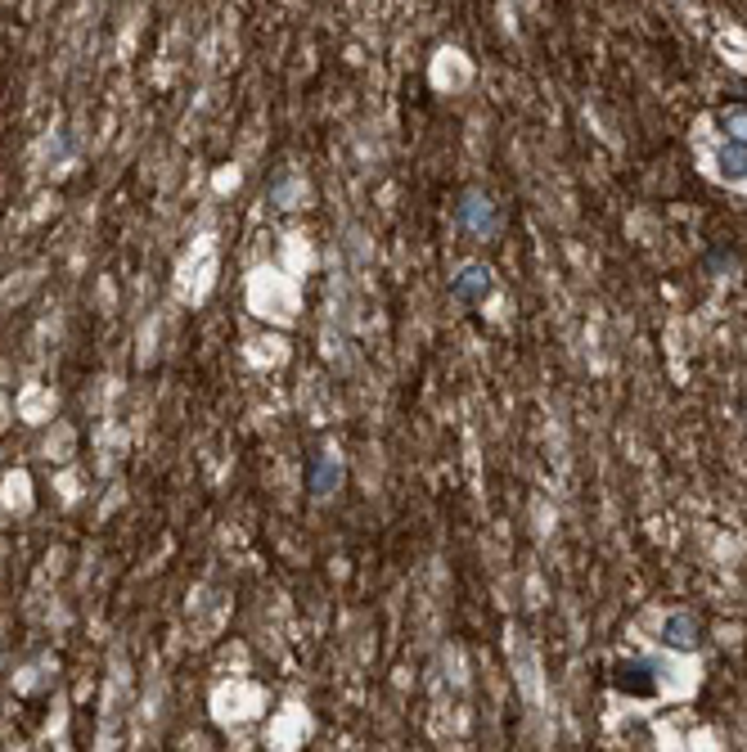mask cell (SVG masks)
<instances>
[{"instance_id": "1", "label": "cell", "mask_w": 747, "mask_h": 752, "mask_svg": "<svg viewBox=\"0 0 747 752\" xmlns=\"http://www.w3.org/2000/svg\"><path fill=\"white\" fill-rule=\"evenodd\" d=\"M662 645L675 649V653H698L703 645V622L694 613H671L662 622Z\"/></svg>"}, {"instance_id": "2", "label": "cell", "mask_w": 747, "mask_h": 752, "mask_svg": "<svg viewBox=\"0 0 747 752\" xmlns=\"http://www.w3.org/2000/svg\"><path fill=\"white\" fill-rule=\"evenodd\" d=\"M613 685L621 689V694H635V699H648L657 689V676L648 663H640V658H626V663L613 667Z\"/></svg>"}, {"instance_id": "3", "label": "cell", "mask_w": 747, "mask_h": 752, "mask_svg": "<svg viewBox=\"0 0 747 752\" xmlns=\"http://www.w3.org/2000/svg\"><path fill=\"white\" fill-rule=\"evenodd\" d=\"M451 293L460 297V303L477 307V303H482V297L491 293V270H487V266H464L460 276L451 280Z\"/></svg>"}, {"instance_id": "4", "label": "cell", "mask_w": 747, "mask_h": 752, "mask_svg": "<svg viewBox=\"0 0 747 752\" xmlns=\"http://www.w3.org/2000/svg\"><path fill=\"white\" fill-rule=\"evenodd\" d=\"M460 221H464L468 230H477V234H491V230L500 226L495 203H491L487 194H468V199L460 203Z\"/></svg>"}, {"instance_id": "5", "label": "cell", "mask_w": 747, "mask_h": 752, "mask_svg": "<svg viewBox=\"0 0 747 752\" xmlns=\"http://www.w3.org/2000/svg\"><path fill=\"white\" fill-rule=\"evenodd\" d=\"M716 167H721L725 180H747V144H738V140L721 144L716 149Z\"/></svg>"}, {"instance_id": "6", "label": "cell", "mask_w": 747, "mask_h": 752, "mask_svg": "<svg viewBox=\"0 0 747 752\" xmlns=\"http://www.w3.org/2000/svg\"><path fill=\"white\" fill-rule=\"evenodd\" d=\"M721 127L730 131V140L747 144V104H738V109H725V113H721Z\"/></svg>"}]
</instances>
